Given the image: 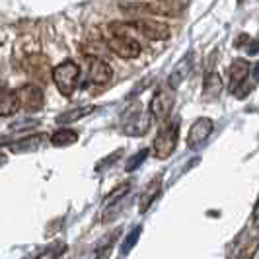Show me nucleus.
Masks as SVG:
<instances>
[{"mask_svg":"<svg viewBox=\"0 0 259 259\" xmlns=\"http://www.w3.org/2000/svg\"><path fill=\"white\" fill-rule=\"evenodd\" d=\"M187 72H189V59H183L182 63H178L176 68L171 70V74H169V80H168V86H171L174 90L182 84L185 76H187Z\"/></svg>","mask_w":259,"mask_h":259,"instance_id":"19","label":"nucleus"},{"mask_svg":"<svg viewBox=\"0 0 259 259\" xmlns=\"http://www.w3.org/2000/svg\"><path fill=\"white\" fill-rule=\"evenodd\" d=\"M37 125H39V121H35V119H24V121H16V123H12V125H10V129H12L14 133H20V131L37 127Z\"/></svg>","mask_w":259,"mask_h":259,"instance_id":"24","label":"nucleus"},{"mask_svg":"<svg viewBox=\"0 0 259 259\" xmlns=\"http://www.w3.org/2000/svg\"><path fill=\"white\" fill-rule=\"evenodd\" d=\"M65 251H66L65 242H53L51 246L47 247V249H43L35 259H57V257H61Z\"/></svg>","mask_w":259,"mask_h":259,"instance_id":"22","label":"nucleus"},{"mask_svg":"<svg viewBox=\"0 0 259 259\" xmlns=\"http://www.w3.org/2000/svg\"><path fill=\"white\" fill-rule=\"evenodd\" d=\"M121 154H123V150H115L113 154H109L107 158H104V160H102V162H100V164L96 166V169L100 171V169H104L105 166H111V164H113V162H115V160H117V158H119Z\"/></svg>","mask_w":259,"mask_h":259,"instance_id":"26","label":"nucleus"},{"mask_svg":"<svg viewBox=\"0 0 259 259\" xmlns=\"http://www.w3.org/2000/svg\"><path fill=\"white\" fill-rule=\"evenodd\" d=\"M148 154H150L148 148H143V150H139L137 154H133L129 160H127V164H125V171H135L139 166H143V162L148 158Z\"/></svg>","mask_w":259,"mask_h":259,"instance_id":"23","label":"nucleus"},{"mask_svg":"<svg viewBox=\"0 0 259 259\" xmlns=\"http://www.w3.org/2000/svg\"><path fill=\"white\" fill-rule=\"evenodd\" d=\"M212 129H214V121H212V119H208V117H199L193 125H191V129H189L187 146H189L191 150L199 148V146L210 137Z\"/></svg>","mask_w":259,"mask_h":259,"instance_id":"9","label":"nucleus"},{"mask_svg":"<svg viewBox=\"0 0 259 259\" xmlns=\"http://www.w3.org/2000/svg\"><path fill=\"white\" fill-rule=\"evenodd\" d=\"M174 104H176V90L171 86L158 88L156 94L152 96V100H150V105H148L152 119H156V121H166L169 117V113H171V109H174Z\"/></svg>","mask_w":259,"mask_h":259,"instance_id":"4","label":"nucleus"},{"mask_svg":"<svg viewBox=\"0 0 259 259\" xmlns=\"http://www.w3.org/2000/svg\"><path fill=\"white\" fill-rule=\"evenodd\" d=\"M86 63H88V76L94 84H107L111 76H113V70L109 63H105L104 59L100 57H86Z\"/></svg>","mask_w":259,"mask_h":259,"instance_id":"10","label":"nucleus"},{"mask_svg":"<svg viewBox=\"0 0 259 259\" xmlns=\"http://www.w3.org/2000/svg\"><path fill=\"white\" fill-rule=\"evenodd\" d=\"M16 92H18V98H20V105L27 111H39L45 105V94L35 84H24Z\"/></svg>","mask_w":259,"mask_h":259,"instance_id":"8","label":"nucleus"},{"mask_svg":"<svg viewBox=\"0 0 259 259\" xmlns=\"http://www.w3.org/2000/svg\"><path fill=\"white\" fill-rule=\"evenodd\" d=\"M178 137H180V129L178 123H169L164 125L162 129L156 133L154 144H152V152L158 160H166L174 154L176 146H178Z\"/></svg>","mask_w":259,"mask_h":259,"instance_id":"3","label":"nucleus"},{"mask_svg":"<svg viewBox=\"0 0 259 259\" xmlns=\"http://www.w3.org/2000/svg\"><path fill=\"white\" fill-rule=\"evenodd\" d=\"M105 45L109 47V51L115 53L117 57H121V59H135L143 51L141 43L137 39H133L131 35H113V33H109V35H105Z\"/></svg>","mask_w":259,"mask_h":259,"instance_id":"5","label":"nucleus"},{"mask_svg":"<svg viewBox=\"0 0 259 259\" xmlns=\"http://www.w3.org/2000/svg\"><path fill=\"white\" fill-rule=\"evenodd\" d=\"M249 92H251V86H249L247 82H244V84H242L240 88H236L232 94L238 98V100H244V98H247V94H249Z\"/></svg>","mask_w":259,"mask_h":259,"instance_id":"27","label":"nucleus"},{"mask_svg":"<svg viewBox=\"0 0 259 259\" xmlns=\"http://www.w3.org/2000/svg\"><path fill=\"white\" fill-rule=\"evenodd\" d=\"M129 26L131 29L139 31L146 39H154V41H164L171 35V29L166 24L156 22V20H131Z\"/></svg>","mask_w":259,"mask_h":259,"instance_id":"7","label":"nucleus"},{"mask_svg":"<svg viewBox=\"0 0 259 259\" xmlns=\"http://www.w3.org/2000/svg\"><path fill=\"white\" fill-rule=\"evenodd\" d=\"M109 255H111V242L107 240V242H104L102 246L96 249L94 259H109Z\"/></svg>","mask_w":259,"mask_h":259,"instance_id":"25","label":"nucleus"},{"mask_svg":"<svg viewBox=\"0 0 259 259\" xmlns=\"http://www.w3.org/2000/svg\"><path fill=\"white\" fill-rule=\"evenodd\" d=\"M160 189H162V178L160 176L146 183V187H144L141 197H139V212L141 214H144L150 208V205L156 201V197L160 195Z\"/></svg>","mask_w":259,"mask_h":259,"instance_id":"13","label":"nucleus"},{"mask_svg":"<svg viewBox=\"0 0 259 259\" xmlns=\"http://www.w3.org/2000/svg\"><path fill=\"white\" fill-rule=\"evenodd\" d=\"M259 249V236L251 238L246 244H240L236 247V253H234L230 259H253V255L257 253Z\"/></svg>","mask_w":259,"mask_h":259,"instance_id":"18","label":"nucleus"},{"mask_svg":"<svg viewBox=\"0 0 259 259\" xmlns=\"http://www.w3.org/2000/svg\"><path fill=\"white\" fill-rule=\"evenodd\" d=\"M187 6V0H160V2H139L133 6V10L146 14H156V16H178L183 8Z\"/></svg>","mask_w":259,"mask_h":259,"instance_id":"6","label":"nucleus"},{"mask_svg":"<svg viewBox=\"0 0 259 259\" xmlns=\"http://www.w3.org/2000/svg\"><path fill=\"white\" fill-rule=\"evenodd\" d=\"M222 90H224V82L219 72H207L205 74V80H203V98L207 102H212V100H219L221 98Z\"/></svg>","mask_w":259,"mask_h":259,"instance_id":"14","label":"nucleus"},{"mask_svg":"<svg viewBox=\"0 0 259 259\" xmlns=\"http://www.w3.org/2000/svg\"><path fill=\"white\" fill-rule=\"evenodd\" d=\"M51 76H53V82L57 84V90L61 92L65 98H70L78 86L80 66H78L74 61L66 59V61H63L61 65H57L55 68H53Z\"/></svg>","mask_w":259,"mask_h":259,"instance_id":"2","label":"nucleus"},{"mask_svg":"<svg viewBox=\"0 0 259 259\" xmlns=\"http://www.w3.org/2000/svg\"><path fill=\"white\" fill-rule=\"evenodd\" d=\"M20 107H22V105H20L18 92L8 90V88L4 86V88H2V94H0V115L10 117V115H14Z\"/></svg>","mask_w":259,"mask_h":259,"instance_id":"15","label":"nucleus"},{"mask_svg":"<svg viewBox=\"0 0 259 259\" xmlns=\"http://www.w3.org/2000/svg\"><path fill=\"white\" fill-rule=\"evenodd\" d=\"M49 143L53 146H57V148H65V146L78 143V133L72 129H57L49 137Z\"/></svg>","mask_w":259,"mask_h":259,"instance_id":"17","label":"nucleus"},{"mask_svg":"<svg viewBox=\"0 0 259 259\" xmlns=\"http://www.w3.org/2000/svg\"><path fill=\"white\" fill-rule=\"evenodd\" d=\"M94 111H96V105H82V107H76V109H70V111H65V113L57 115V123L59 125H68V123L84 119V117L94 113Z\"/></svg>","mask_w":259,"mask_h":259,"instance_id":"16","label":"nucleus"},{"mask_svg":"<svg viewBox=\"0 0 259 259\" xmlns=\"http://www.w3.org/2000/svg\"><path fill=\"white\" fill-rule=\"evenodd\" d=\"M251 224L259 228V197H257V203H255V207H253V212H251Z\"/></svg>","mask_w":259,"mask_h":259,"instance_id":"29","label":"nucleus"},{"mask_svg":"<svg viewBox=\"0 0 259 259\" xmlns=\"http://www.w3.org/2000/svg\"><path fill=\"white\" fill-rule=\"evenodd\" d=\"M253 78H255V80L259 82V63L255 66H253Z\"/></svg>","mask_w":259,"mask_h":259,"instance_id":"31","label":"nucleus"},{"mask_svg":"<svg viewBox=\"0 0 259 259\" xmlns=\"http://www.w3.org/2000/svg\"><path fill=\"white\" fill-rule=\"evenodd\" d=\"M246 53L247 55H257L259 53V39H251V41L247 43Z\"/></svg>","mask_w":259,"mask_h":259,"instance_id":"28","label":"nucleus"},{"mask_svg":"<svg viewBox=\"0 0 259 259\" xmlns=\"http://www.w3.org/2000/svg\"><path fill=\"white\" fill-rule=\"evenodd\" d=\"M141 234H143V226H135V228H133V230L127 234V238L123 240V244H121V247H119V253H121V257H127V255H129L131 249L137 246V242H139Z\"/></svg>","mask_w":259,"mask_h":259,"instance_id":"21","label":"nucleus"},{"mask_svg":"<svg viewBox=\"0 0 259 259\" xmlns=\"http://www.w3.org/2000/svg\"><path fill=\"white\" fill-rule=\"evenodd\" d=\"M131 189V183H121V185H117L113 191H109V195L104 199V207H115V205H119L121 201H123V197L129 193Z\"/></svg>","mask_w":259,"mask_h":259,"instance_id":"20","label":"nucleus"},{"mask_svg":"<svg viewBox=\"0 0 259 259\" xmlns=\"http://www.w3.org/2000/svg\"><path fill=\"white\" fill-rule=\"evenodd\" d=\"M47 141L49 139L45 135H29V137H24L20 141H14L12 144H8V148L12 152H35L39 148H43Z\"/></svg>","mask_w":259,"mask_h":259,"instance_id":"12","label":"nucleus"},{"mask_svg":"<svg viewBox=\"0 0 259 259\" xmlns=\"http://www.w3.org/2000/svg\"><path fill=\"white\" fill-rule=\"evenodd\" d=\"M238 2H240V4H242V2H244V0H238Z\"/></svg>","mask_w":259,"mask_h":259,"instance_id":"32","label":"nucleus"},{"mask_svg":"<svg viewBox=\"0 0 259 259\" xmlns=\"http://www.w3.org/2000/svg\"><path fill=\"white\" fill-rule=\"evenodd\" d=\"M150 121L152 115L146 113L143 109L141 102H133V104L123 111L121 117V131L129 137H143L150 129Z\"/></svg>","mask_w":259,"mask_h":259,"instance_id":"1","label":"nucleus"},{"mask_svg":"<svg viewBox=\"0 0 259 259\" xmlns=\"http://www.w3.org/2000/svg\"><path fill=\"white\" fill-rule=\"evenodd\" d=\"M249 63L246 59H234L228 68V76H230V92L240 88L244 82H247V74H249Z\"/></svg>","mask_w":259,"mask_h":259,"instance_id":"11","label":"nucleus"},{"mask_svg":"<svg viewBox=\"0 0 259 259\" xmlns=\"http://www.w3.org/2000/svg\"><path fill=\"white\" fill-rule=\"evenodd\" d=\"M251 41V37L249 35H246V33H240V37L236 39V47H242L244 43H246V47H247V43Z\"/></svg>","mask_w":259,"mask_h":259,"instance_id":"30","label":"nucleus"}]
</instances>
